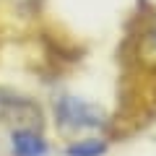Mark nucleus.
<instances>
[{"mask_svg": "<svg viewBox=\"0 0 156 156\" xmlns=\"http://www.w3.org/2000/svg\"><path fill=\"white\" fill-rule=\"evenodd\" d=\"M0 122L13 125V128H39L42 109L31 99L16 96L11 91H0Z\"/></svg>", "mask_w": 156, "mask_h": 156, "instance_id": "obj_1", "label": "nucleus"}, {"mask_svg": "<svg viewBox=\"0 0 156 156\" xmlns=\"http://www.w3.org/2000/svg\"><path fill=\"white\" fill-rule=\"evenodd\" d=\"M55 112H57V120L70 130H89L101 125V112L81 99H73V96H62L57 101Z\"/></svg>", "mask_w": 156, "mask_h": 156, "instance_id": "obj_2", "label": "nucleus"}, {"mask_svg": "<svg viewBox=\"0 0 156 156\" xmlns=\"http://www.w3.org/2000/svg\"><path fill=\"white\" fill-rule=\"evenodd\" d=\"M13 156H47V140L34 128H16L11 135Z\"/></svg>", "mask_w": 156, "mask_h": 156, "instance_id": "obj_3", "label": "nucleus"}, {"mask_svg": "<svg viewBox=\"0 0 156 156\" xmlns=\"http://www.w3.org/2000/svg\"><path fill=\"white\" fill-rule=\"evenodd\" d=\"M107 151L104 140H81L68 148V156H101Z\"/></svg>", "mask_w": 156, "mask_h": 156, "instance_id": "obj_4", "label": "nucleus"}, {"mask_svg": "<svg viewBox=\"0 0 156 156\" xmlns=\"http://www.w3.org/2000/svg\"><path fill=\"white\" fill-rule=\"evenodd\" d=\"M146 50H148L151 57H156V26L148 31V42H146Z\"/></svg>", "mask_w": 156, "mask_h": 156, "instance_id": "obj_5", "label": "nucleus"}]
</instances>
